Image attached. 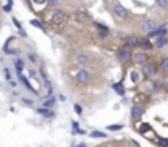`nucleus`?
Here are the masks:
<instances>
[{
	"instance_id": "f8f14e48",
	"label": "nucleus",
	"mask_w": 168,
	"mask_h": 147,
	"mask_svg": "<svg viewBox=\"0 0 168 147\" xmlns=\"http://www.w3.org/2000/svg\"><path fill=\"white\" fill-rule=\"evenodd\" d=\"M165 45H168V38L166 36H157V41H155V45H153V48H163Z\"/></svg>"
},
{
	"instance_id": "a878e982",
	"label": "nucleus",
	"mask_w": 168,
	"mask_h": 147,
	"mask_svg": "<svg viewBox=\"0 0 168 147\" xmlns=\"http://www.w3.org/2000/svg\"><path fill=\"white\" fill-rule=\"evenodd\" d=\"M33 2H35L36 5H45V3H48V0H33Z\"/></svg>"
},
{
	"instance_id": "5701e85b",
	"label": "nucleus",
	"mask_w": 168,
	"mask_h": 147,
	"mask_svg": "<svg viewBox=\"0 0 168 147\" xmlns=\"http://www.w3.org/2000/svg\"><path fill=\"white\" fill-rule=\"evenodd\" d=\"M74 111L78 112V114H81V112H83V107H81V104H78V103L74 104Z\"/></svg>"
},
{
	"instance_id": "ddd939ff",
	"label": "nucleus",
	"mask_w": 168,
	"mask_h": 147,
	"mask_svg": "<svg viewBox=\"0 0 168 147\" xmlns=\"http://www.w3.org/2000/svg\"><path fill=\"white\" fill-rule=\"evenodd\" d=\"M30 23H31L33 27H36V28H40V30H43V32H45V33H48V30H46V27L43 25V22L40 20V18H33V20H31Z\"/></svg>"
},
{
	"instance_id": "0eeeda50",
	"label": "nucleus",
	"mask_w": 168,
	"mask_h": 147,
	"mask_svg": "<svg viewBox=\"0 0 168 147\" xmlns=\"http://www.w3.org/2000/svg\"><path fill=\"white\" fill-rule=\"evenodd\" d=\"M138 40H140V36L137 35H129L124 38V46H125L127 50H137L138 48Z\"/></svg>"
},
{
	"instance_id": "9d476101",
	"label": "nucleus",
	"mask_w": 168,
	"mask_h": 147,
	"mask_svg": "<svg viewBox=\"0 0 168 147\" xmlns=\"http://www.w3.org/2000/svg\"><path fill=\"white\" fill-rule=\"evenodd\" d=\"M158 25H157V22L155 20H147V22H143L142 23V30L145 32V33H148V32H152V30H155Z\"/></svg>"
},
{
	"instance_id": "6e6552de",
	"label": "nucleus",
	"mask_w": 168,
	"mask_h": 147,
	"mask_svg": "<svg viewBox=\"0 0 168 147\" xmlns=\"http://www.w3.org/2000/svg\"><path fill=\"white\" fill-rule=\"evenodd\" d=\"M73 18L78 23H88L89 20H91V15L86 10H76L74 13H73Z\"/></svg>"
},
{
	"instance_id": "b1692460",
	"label": "nucleus",
	"mask_w": 168,
	"mask_h": 147,
	"mask_svg": "<svg viewBox=\"0 0 168 147\" xmlns=\"http://www.w3.org/2000/svg\"><path fill=\"white\" fill-rule=\"evenodd\" d=\"M12 20H13V23H15V27L18 28V30H22V23H20V22H18V18H15V17H13V18H12Z\"/></svg>"
},
{
	"instance_id": "4468645a",
	"label": "nucleus",
	"mask_w": 168,
	"mask_h": 147,
	"mask_svg": "<svg viewBox=\"0 0 168 147\" xmlns=\"http://www.w3.org/2000/svg\"><path fill=\"white\" fill-rule=\"evenodd\" d=\"M36 111L40 112V114H43L45 117H53V116H55V111H50L48 107H38Z\"/></svg>"
},
{
	"instance_id": "423d86ee",
	"label": "nucleus",
	"mask_w": 168,
	"mask_h": 147,
	"mask_svg": "<svg viewBox=\"0 0 168 147\" xmlns=\"http://www.w3.org/2000/svg\"><path fill=\"white\" fill-rule=\"evenodd\" d=\"M143 114H145V107H143L140 103H133V106L130 107V117H132V121H138Z\"/></svg>"
},
{
	"instance_id": "412c9836",
	"label": "nucleus",
	"mask_w": 168,
	"mask_h": 147,
	"mask_svg": "<svg viewBox=\"0 0 168 147\" xmlns=\"http://www.w3.org/2000/svg\"><path fill=\"white\" fill-rule=\"evenodd\" d=\"M107 129L109 131H121V129H124V126L122 124H114V126H107Z\"/></svg>"
},
{
	"instance_id": "f257e3e1",
	"label": "nucleus",
	"mask_w": 168,
	"mask_h": 147,
	"mask_svg": "<svg viewBox=\"0 0 168 147\" xmlns=\"http://www.w3.org/2000/svg\"><path fill=\"white\" fill-rule=\"evenodd\" d=\"M158 68H160V66H158L155 61H150V60H148L147 63L142 65V76L147 78V79L155 78L157 73H158Z\"/></svg>"
},
{
	"instance_id": "4be33fe9",
	"label": "nucleus",
	"mask_w": 168,
	"mask_h": 147,
	"mask_svg": "<svg viewBox=\"0 0 168 147\" xmlns=\"http://www.w3.org/2000/svg\"><path fill=\"white\" fill-rule=\"evenodd\" d=\"M3 74H5L7 81L10 83V81H12V76H10V69H8V68H3Z\"/></svg>"
},
{
	"instance_id": "bb28decb",
	"label": "nucleus",
	"mask_w": 168,
	"mask_h": 147,
	"mask_svg": "<svg viewBox=\"0 0 168 147\" xmlns=\"http://www.w3.org/2000/svg\"><path fill=\"white\" fill-rule=\"evenodd\" d=\"M78 147H88V145H86V144H84V142H81V144H79Z\"/></svg>"
},
{
	"instance_id": "dca6fc26",
	"label": "nucleus",
	"mask_w": 168,
	"mask_h": 147,
	"mask_svg": "<svg viewBox=\"0 0 168 147\" xmlns=\"http://www.w3.org/2000/svg\"><path fill=\"white\" fill-rule=\"evenodd\" d=\"M130 76H132V81H133V83H137V84L142 81V73H138V71H132Z\"/></svg>"
},
{
	"instance_id": "393cba45",
	"label": "nucleus",
	"mask_w": 168,
	"mask_h": 147,
	"mask_svg": "<svg viewBox=\"0 0 168 147\" xmlns=\"http://www.w3.org/2000/svg\"><path fill=\"white\" fill-rule=\"evenodd\" d=\"M58 2H59V0H48V5L56 7V5H58Z\"/></svg>"
},
{
	"instance_id": "f3484780",
	"label": "nucleus",
	"mask_w": 168,
	"mask_h": 147,
	"mask_svg": "<svg viewBox=\"0 0 168 147\" xmlns=\"http://www.w3.org/2000/svg\"><path fill=\"white\" fill-rule=\"evenodd\" d=\"M55 104H56V99H55V96H51V98H48L46 101L43 103V107H48V109H50V107L55 106Z\"/></svg>"
},
{
	"instance_id": "7ed1b4c3",
	"label": "nucleus",
	"mask_w": 168,
	"mask_h": 147,
	"mask_svg": "<svg viewBox=\"0 0 168 147\" xmlns=\"http://www.w3.org/2000/svg\"><path fill=\"white\" fill-rule=\"evenodd\" d=\"M110 8H112V15L116 17L117 20H127L129 15H130V12H129L121 2H117V0H114V3H112Z\"/></svg>"
},
{
	"instance_id": "f03ea898",
	"label": "nucleus",
	"mask_w": 168,
	"mask_h": 147,
	"mask_svg": "<svg viewBox=\"0 0 168 147\" xmlns=\"http://www.w3.org/2000/svg\"><path fill=\"white\" fill-rule=\"evenodd\" d=\"M68 13H66L64 10H55L51 13V17H50V23L51 25H55V27H63L68 23Z\"/></svg>"
},
{
	"instance_id": "1a4fd4ad",
	"label": "nucleus",
	"mask_w": 168,
	"mask_h": 147,
	"mask_svg": "<svg viewBox=\"0 0 168 147\" xmlns=\"http://www.w3.org/2000/svg\"><path fill=\"white\" fill-rule=\"evenodd\" d=\"M138 48H140L142 51H150V50H153V43L150 41V38L143 36V38L138 40Z\"/></svg>"
},
{
	"instance_id": "2eb2a0df",
	"label": "nucleus",
	"mask_w": 168,
	"mask_h": 147,
	"mask_svg": "<svg viewBox=\"0 0 168 147\" xmlns=\"http://www.w3.org/2000/svg\"><path fill=\"white\" fill-rule=\"evenodd\" d=\"M160 69L163 73H168V56H163L160 61Z\"/></svg>"
},
{
	"instance_id": "39448f33",
	"label": "nucleus",
	"mask_w": 168,
	"mask_h": 147,
	"mask_svg": "<svg viewBox=\"0 0 168 147\" xmlns=\"http://www.w3.org/2000/svg\"><path fill=\"white\" fill-rule=\"evenodd\" d=\"M148 60H150V56H148L147 51H132V61H130V63H133V65H143V63H147Z\"/></svg>"
},
{
	"instance_id": "9b49d317",
	"label": "nucleus",
	"mask_w": 168,
	"mask_h": 147,
	"mask_svg": "<svg viewBox=\"0 0 168 147\" xmlns=\"http://www.w3.org/2000/svg\"><path fill=\"white\" fill-rule=\"evenodd\" d=\"M112 88H114V91H116L119 96H125V91H127V89H125V86H124L122 81H121V83H116Z\"/></svg>"
},
{
	"instance_id": "6ab92c4d",
	"label": "nucleus",
	"mask_w": 168,
	"mask_h": 147,
	"mask_svg": "<svg viewBox=\"0 0 168 147\" xmlns=\"http://www.w3.org/2000/svg\"><path fill=\"white\" fill-rule=\"evenodd\" d=\"M155 3H157V7H160V8L168 7V0H155Z\"/></svg>"
},
{
	"instance_id": "aec40b11",
	"label": "nucleus",
	"mask_w": 168,
	"mask_h": 147,
	"mask_svg": "<svg viewBox=\"0 0 168 147\" xmlns=\"http://www.w3.org/2000/svg\"><path fill=\"white\" fill-rule=\"evenodd\" d=\"M89 136H91V137H100V139H104V137H105V134H104V132H99V131H94V132H91Z\"/></svg>"
},
{
	"instance_id": "a211bd4d",
	"label": "nucleus",
	"mask_w": 168,
	"mask_h": 147,
	"mask_svg": "<svg viewBox=\"0 0 168 147\" xmlns=\"http://www.w3.org/2000/svg\"><path fill=\"white\" fill-rule=\"evenodd\" d=\"M33 99L31 98H22V104L23 106H27V107H33Z\"/></svg>"
},
{
	"instance_id": "20e7f679",
	"label": "nucleus",
	"mask_w": 168,
	"mask_h": 147,
	"mask_svg": "<svg viewBox=\"0 0 168 147\" xmlns=\"http://www.w3.org/2000/svg\"><path fill=\"white\" fill-rule=\"evenodd\" d=\"M116 56H117L119 63L122 66H127V65H130V61H132V50H127L125 46H122V48L117 50Z\"/></svg>"
}]
</instances>
